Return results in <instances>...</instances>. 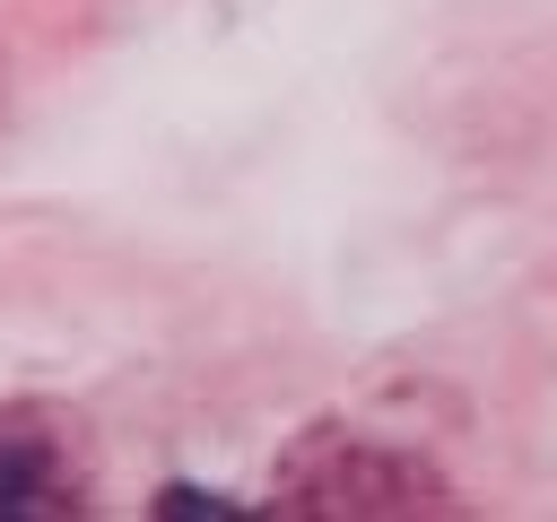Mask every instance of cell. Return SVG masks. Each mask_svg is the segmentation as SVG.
Here are the masks:
<instances>
[{"label": "cell", "instance_id": "1", "mask_svg": "<svg viewBox=\"0 0 557 522\" xmlns=\"http://www.w3.org/2000/svg\"><path fill=\"white\" fill-rule=\"evenodd\" d=\"M0 513H87V452L61 409H0Z\"/></svg>", "mask_w": 557, "mask_h": 522}, {"label": "cell", "instance_id": "2", "mask_svg": "<svg viewBox=\"0 0 557 522\" xmlns=\"http://www.w3.org/2000/svg\"><path fill=\"white\" fill-rule=\"evenodd\" d=\"M287 505L305 513H409V505H435V487L383 452H357V444H313L296 470H287Z\"/></svg>", "mask_w": 557, "mask_h": 522}]
</instances>
